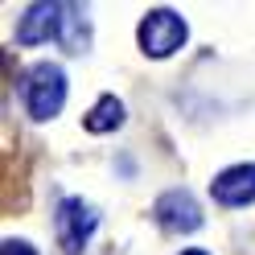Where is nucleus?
<instances>
[{
    "mask_svg": "<svg viewBox=\"0 0 255 255\" xmlns=\"http://www.w3.org/2000/svg\"><path fill=\"white\" fill-rule=\"evenodd\" d=\"M21 103L33 120H54L66 103V74L58 62H37L21 83Z\"/></svg>",
    "mask_w": 255,
    "mask_h": 255,
    "instance_id": "nucleus-1",
    "label": "nucleus"
},
{
    "mask_svg": "<svg viewBox=\"0 0 255 255\" xmlns=\"http://www.w3.org/2000/svg\"><path fill=\"white\" fill-rule=\"evenodd\" d=\"M152 218L165 235H194L202 227V206L189 189H169V194L156 198L152 206Z\"/></svg>",
    "mask_w": 255,
    "mask_h": 255,
    "instance_id": "nucleus-4",
    "label": "nucleus"
},
{
    "mask_svg": "<svg viewBox=\"0 0 255 255\" xmlns=\"http://www.w3.org/2000/svg\"><path fill=\"white\" fill-rule=\"evenodd\" d=\"M62 29H66V4H50V0L29 4L17 21V45H41L50 37L62 41Z\"/></svg>",
    "mask_w": 255,
    "mask_h": 255,
    "instance_id": "nucleus-5",
    "label": "nucleus"
},
{
    "mask_svg": "<svg viewBox=\"0 0 255 255\" xmlns=\"http://www.w3.org/2000/svg\"><path fill=\"white\" fill-rule=\"evenodd\" d=\"M210 194H214L218 206H231V210L251 206L255 202V165H231V169H222L218 177L210 181Z\"/></svg>",
    "mask_w": 255,
    "mask_h": 255,
    "instance_id": "nucleus-6",
    "label": "nucleus"
},
{
    "mask_svg": "<svg viewBox=\"0 0 255 255\" xmlns=\"http://www.w3.org/2000/svg\"><path fill=\"white\" fill-rule=\"evenodd\" d=\"M95 227H99V214H95V206L83 202V198H62L58 202V214H54V235H58V247L66 255H78L87 243Z\"/></svg>",
    "mask_w": 255,
    "mask_h": 255,
    "instance_id": "nucleus-3",
    "label": "nucleus"
},
{
    "mask_svg": "<svg viewBox=\"0 0 255 255\" xmlns=\"http://www.w3.org/2000/svg\"><path fill=\"white\" fill-rule=\"evenodd\" d=\"M0 255H37V251L29 247L25 239H4V247H0Z\"/></svg>",
    "mask_w": 255,
    "mask_h": 255,
    "instance_id": "nucleus-9",
    "label": "nucleus"
},
{
    "mask_svg": "<svg viewBox=\"0 0 255 255\" xmlns=\"http://www.w3.org/2000/svg\"><path fill=\"white\" fill-rule=\"evenodd\" d=\"M136 37H140V50H144L148 58H169V54H177L185 45L189 29H185V21L173 8H148L144 21H140V29H136Z\"/></svg>",
    "mask_w": 255,
    "mask_h": 255,
    "instance_id": "nucleus-2",
    "label": "nucleus"
},
{
    "mask_svg": "<svg viewBox=\"0 0 255 255\" xmlns=\"http://www.w3.org/2000/svg\"><path fill=\"white\" fill-rule=\"evenodd\" d=\"M62 45H66V54H87V50H91V25H87V12L78 8V4H66Z\"/></svg>",
    "mask_w": 255,
    "mask_h": 255,
    "instance_id": "nucleus-8",
    "label": "nucleus"
},
{
    "mask_svg": "<svg viewBox=\"0 0 255 255\" xmlns=\"http://www.w3.org/2000/svg\"><path fill=\"white\" fill-rule=\"evenodd\" d=\"M124 124V103L116 99V95H103L99 103H95L91 111H87V120H83V128L91 136H103V132H116V128Z\"/></svg>",
    "mask_w": 255,
    "mask_h": 255,
    "instance_id": "nucleus-7",
    "label": "nucleus"
},
{
    "mask_svg": "<svg viewBox=\"0 0 255 255\" xmlns=\"http://www.w3.org/2000/svg\"><path fill=\"white\" fill-rule=\"evenodd\" d=\"M181 255H210V251H202V247H185Z\"/></svg>",
    "mask_w": 255,
    "mask_h": 255,
    "instance_id": "nucleus-10",
    "label": "nucleus"
}]
</instances>
